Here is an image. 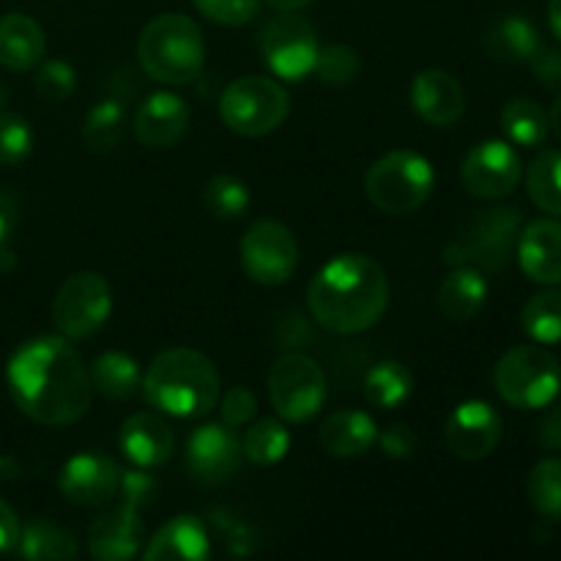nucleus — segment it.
<instances>
[{
    "instance_id": "nucleus-1",
    "label": "nucleus",
    "mask_w": 561,
    "mask_h": 561,
    "mask_svg": "<svg viewBox=\"0 0 561 561\" xmlns=\"http://www.w3.org/2000/svg\"><path fill=\"white\" fill-rule=\"evenodd\" d=\"M5 383L16 409L44 427L75 425L93 400L91 373L71 340L60 334L22 343L5 367Z\"/></svg>"
},
{
    "instance_id": "nucleus-2",
    "label": "nucleus",
    "mask_w": 561,
    "mask_h": 561,
    "mask_svg": "<svg viewBox=\"0 0 561 561\" xmlns=\"http://www.w3.org/2000/svg\"><path fill=\"white\" fill-rule=\"evenodd\" d=\"M312 318L332 334H359L376 327L389 307V279L373 257L345 252L312 277L307 290Z\"/></svg>"
},
{
    "instance_id": "nucleus-3",
    "label": "nucleus",
    "mask_w": 561,
    "mask_h": 561,
    "mask_svg": "<svg viewBox=\"0 0 561 561\" xmlns=\"http://www.w3.org/2000/svg\"><path fill=\"white\" fill-rule=\"evenodd\" d=\"M146 400L179 420L206 416L219 400V373L206 354L192 348L162 351L142 378Z\"/></svg>"
},
{
    "instance_id": "nucleus-4",
    "label": "nucleus",
    "mask_w": 561,
    "mask_h": 561,
    "mask_svg": "<svg viewBox=\"0 0 561 561\" xmlns=\"http://www.w3.org/2000/svg\"><path fill=\"white\" fill-rule=\"evenodd\" d=\"M142 71L164 85H186L201 77L206 42L197 22L186 14H159L142 27L137 42Z\"/></svg>"
},
{
    "instance_id": "nucleus-5",
    "label": "nucleus",
    "mask_w": 561,
    "mask_h": 561,
    "mask_svg": "<svg viewBox=\"0 0 561 561\" xmlns=\"http://www.w3.org/2000/svg\"><path fill=\"white\" fill-rule=\"evenodd\" d=\"M436 173L422 153L392 151L378 159L365 175V195L378 211L403 217L420 211L433 195Z\"/></svg>"
},
{
    "instance_id": "nucleus-6",
    "label": "nucleus",
    "mask_w": 561,
    "mask_h": 561,
    "mask_svg": "<svg viewBox=\"0 0 561 561\" xmlns=\"http://www.w3.org/2000/svg\"><path fill=\"white\" fill-rule=\"evenodd\" d=\"M493 383L513 409H546L557 400L561 387L559 362L542 345H518L499 359Z\"/></svg>"
},
{
    "instance_id": "nucleus-7",
    "label": "nucleus",
    "mask_w": 561,
    "mask_h": 561,
    "mask_svg": "<svg viewBox=\"0 0 561 561\" xmlns=\"http://www.w3.org/2000/svg\"><path fill=\"white\" fill-rule=\"evenodd\" d=\"M288 91L272 77L244 75L219 96V118L241 137H263L288 118Z\"/></svg>"
},
{
    "instance_id": "nucleus-8",
    "label": "nucleus",
    "mask_w": 561,
    "mask_h": 561,
    "mask_svg": "<svg viewBox=\"0 0 561 561\" xmlns=\"http://www.w3.org/2000/svg\"><path fill=\"white\" fill-rule=\"evenodd\" d=\"M520 233L518 208H485L471 219L463 239L447 247L449 266H474L480 272H502L513 257Z\"/></svg>"
},
{
    "instance_id": "nucleus-9",
    "label": "nucleus",
    "mask_w": 561,
    "mask_h": 561,
    "mask_svg": "<svg viewBox=\"0 0 561 561\" xmlns=\"http://www.w3.org/2000/svg\"><path fill=\"white\" fill-rule=\"evenodd\" d=\"M268 398L285 422H307L327 403V376L310 356L285 354L268 373Z\"/></svg>"
},
{
    "instance_id": "nucleus-10",
    "label": "nucleus",
    "mask_w": 561,
    "mask_h": 561,
    "mask_svg": "<svg viewBox=\"0 0 561 561\" xmlns=\"http://www.w3.org/2000/svg\"><path fill=\"white\" fill-rule=\"evenodd\" d=\"M110 312H113V290L96 272L71 274L53 301L55 329L71 343L96 334L107 323Z\"/></svg>"
},
{
    "instance_id": "nucleus-11",
    "label": "nucleus",
    "mask_w": 561,
    "mask_h": 561,
    "mask_svg": "<svg viewBox=\"0 0 561 561\" xmlns=\"http://www.w3.org/2000/svg\"><path fill=\"white\" fill-rule=\"evenodd\" d=\"M261 53L266 58L268 69L277 77L290 82H299L316 69L318 60V44L316 27L310 20L294 11H279L274 14L266 25L261 27Z\"/></svg>"
},
{
    "instance_id": "nucleus-12",
    "label": "nucleus",
    "mask_w": 561,
    "mask_h": 561,
    "mask_svg": "<svg viewBox=\"0 0 561 561\" xmlns=\"http://www.w3.org/2000/svg\"><path fill=\"white\" fill-rule=\"evenodd\" d=\"M241 266L247 277L266 288H277L294 277L299 266V244L288 225L261 219L241 239Z\"/></svg>"
},
{
    "instance_id": "nucleus-13",
    "label": "nucleus",
    "mask_w": 561,
    "mask_h": 561,
    "mask_svg": "<svg viewBox=\"0 0 561 561\" xmlns=\"http://www.w3.org/2000/svg\"><path fill=\"white\" fill-rule=\"evenodd\" d=\"M524 175L518 151L504 140H485L466 153L460 164V181L482 201H499L515 192Z\"/></svg>"
},
{
    "instance_id": "nucleus-14",
    "label": "nucleus",
    "mask_w": 561,
    "mask_h": 561,
    "mask_svg": "<svg viewBox=\"0 0 561 561\" xmlns=\"http://www.w3.org/2000/svg\"><path fill=\"white\" fill-rule=\"evenodd\" d=\"M241 438L225 422L197 427L186 442V466L197 485H222L241 466Z\"/></svg>"
},
{
    "instance_id": "nucleus-15",
    "label": "nucleus",
    "mask_w": 561,
    "mask_h": 561,
    "mask_svg": "<svg viewBox=\"0 0 561 561\" xmlns=\"http://www.w3.org/2000/svg\"><path fill=\"white\" fill-rule=\"evenodd\" d=\"M444 438L455 458L482 460L502 442V416L485 400H466L449 414Z\"/></svg>"
},
{
    "instance_id": "nucleus-16",
    "label": "nucleus",
    "mask_w": 561,
    "mask_h": 561,
    "mask_svg": "<svg viewBox=\"0 0 561 561\" xmlns=\"http://www.w3.org/2000/svg\"><path fill=\"white\" fill-rule=\"evenodd\" d=\"M121 466L102 455H75L64 463L58 477V488L71 504L80 507H99L118 496Z\"/></svg>"
},
{
    "instance_id": "nucleus-17",
    "label": "nucleus",
    "mask_w": 561,
    "mask_h": 561,
    "mask_svg": "<svg viewBox=\"0 0 561 561\" xmlns=\"http://www.w3.org/2000/svg\"><path fill=\"white\" fill-rule=\"evenodd\" d=\"M190 104L170 91H157L137 107L135 115V137L140 146L151 151L179 146L181 137L190 129Z\"/></svg>"
},
{
    "instance_id": "nucleus-18",
    "label": "nucleus",
    "mask_w": 561,
    "mask_h": 561,
    "mask_svg": "<svg viewBox=\"0 0 561 561\" xmlns=\"http://www.w3.org/2000/svg\"><path fill=\"white\" fill-rule=\"evenodd\" d=\"M146 540V526L135 507L121 504L99 515L88 531V551L99 561H126L140 553Z\"/></svg>"
},
{
    "instance_id": "nucleus-19",
    "label": "nucleus",
    "mask_w": 561,
    "mask_h": 561,
    "mask_svg": "<svg viewBox=\"0 0 561 561\" xmlns=\"http://www.w3.org/2000/svg\"><path fill=\"white\" fill-rule=\"evenodd\" d=\"M411 104L431 126H453L466 113V91L449 71L425 69L411 82Z\"/></svg>"
},
{
    "instance_id": "nucleus-20",
    "label": "nucleus",
    "mask_w": 561,
    "mask_h": 561,
    "mask_svg": "<svg viewBox=\"0 0 561 561\" xmlns=\"http://www.w3.org/2000/svg\"><path fill=\"white\" fill-rule=\"evenodd\" d=\"M518 261L526 277L540 285H561V222L535 219L518 233Z\"/></svg>"
},
{
    "instance_id": "nucleus-21",
    "label": "nucleus",
    "mask_w": 561,
    "mask_h": 561,
    "mask_svg": "<svg viewBox=\"0 0 561 561\" xmlns=\"http://www.w3.org/2000/svg\"><path fill=\"white\" fill-rule=\"evenodd\" d=\"M121 453L140 469H157L173 455V433L157 414H131L121 425Z\"/></svg>"
},
{
    "instance_id": "nucleus-22",
    "label": "nucleus",
    "mask_w": 561,
    "mask_h": 561,
    "mask_svg": "<svg viewBox=\"0 0 561 561\" xmlns=\"http://www.w3.org/2000/svg\"><path fill=\"white\" fill-rule=\"evenodd\" d=\"M208 553H211V540L203 520L195 515H175L151 537L142 557L146 561H201L208 559Z\"/></svg>"
},
{
    "instance_id": "nucleus-23",
    "label": "nucleus",
    "mask_w": 561,
    "mask_h": 561,
    "mask_svg": "<svg viewBox=\"0 0 561 561\" xmlns=\"http://www.w3.org/2000/svg\"><path fill=\"white\" fill-rule=\"evenodd\" d=\"M47 36L27 14L0 16V64L11 71H27L42 64Z\"/></svg>"
},
{
    "instance_id": "nucleus-24",
    "label": "nucleus",
    "mask_w": 561,
    "mask_h": 561,
    "mask_svg": "<svg viewBox=\"0 0 561 561\" xmlns=\"http://www.w3.org/2000/svg\"><path fill=\"white\" fill-rule=\"evenodd\" d=\"M488 299V279L474 266H453L436 294L438 310L455 323H466L482 310Z\"/></svg>"
},
{
    "instance_id": "nucleus-25",
    "label": "nucleus",
    "mask_w": 561,
    "mask_h": 561,
    "mask_svg": "<svg viewBox=\"0 0 561 561\" xmlns=\"http://www.w3.org/2000/svg\"><path fill=\"white\" fill-rule=\"evenodd\" d=\"M376 442L378 427L365 411H337L321 427V447L334 458H362Z\"/></svg>"
},
{
    "instance_id": "nucleus-26",
    "label": "nucleus",
    "mask_w": 561,
    "mask_h": 561,
    "mask_svg": "<svg viewBox=\"0 0 561 561\" xmlns=\"http://www.w3.org/2000/svg\"><path fill=\"white\" fill-rule=\"evenodd\" d=\"M485 47L496 60L529 64L531 55L540 49V36L526 16H504L485 33Z\"/></svg>"
},
{
    "instance_id": "nucleus-27",
    "label": "nucleus",
    "mask_w": 561,
    "mask_h": 561,
    "mask_svg": "<svg viewBox=\"0 0 561 561\" xmlns=\"http://www.w3.org/2000/svg\"><path fill=\"white\" fill-rule=\"evenodd\" d=\"M88 373H91L93 392L104 394L110 400L131 398L140 387V365L135 362V356L124 354V351L99 354Z\"/></svg>"
},
{
    "instance_id": "nucleus-28",
    "label": "nucleus",
    "mask_w": 561,
    "mask_h": 561,
    "mask_svg": "<svg viewBox=\"0 0 561 561\" xmlns=\"http://www.w3.org/2000/svg\"><path fill=\"white\" fill-rule=\"evenodd\" d=\"M16 553L22 559H77L80 548H77L75 537L60 526L47 524V520H31L25 529H20V540H16Z\"/></svg>"
},
{
    "instance_id": "nucleus-29",
    "label": "nucleus",
    "mask_w": 561,
    "mask_h": 561,
    "mask_svg": "<svg viewBox=\"0 0 561 561\" xmlns=\"http://www.w3.org/2000/svg\"><path fill=\"white\" fill-rule=\"evenodd\" d=\"M502 129L515 146L537 148L546 142L551 126H548V113L535 99H513L502 110Z\"/></svg>"
},
{
    "instance_id": "nucleus-30",
    "label": "nucleus",
    "mask_w": 561,
    "mask_h": 561,
    "mask_svg": "<svg viewBox=\"0 0 561 561\" xmlns=\"http://www.w3.org/2000/svg\"><path fill=\"white\" fill-rule=\"evenodd\" d=\"M414 392V376L398 359L378 362L365 378V394L376 409H398Z\"/></svg>"
},
{
    "instance_id": "nucleus-31",
    "label": "nucleus",
    "mask_w": 561,
    "mask_h": 561,
    "mask_svg": "<svg viewBox=\"0 0 561 561\" xmlns=\"http://www.w3.org/2000/svg\"><path fill=\"white\" fill-rule=\"evenodd\" d=\"M126 131V107L121 99H102L82 121V140L91 151L107 153L121 142Z\"/></svg>"
},
{
    "instance_id": "nucleus-32",
    "label": "nucleus",
    "mask_w": 561,
    "mask_h": 561,
    "mask_svg": "<svg viewBox=\"0 0 561 561\" xmlns=\"http://www.w3.org/2000/svg\"><path fill=\"white\" fill-rule=\"evenodd\" d=\"M290 433L277 420H257L241 438V455L255 466H274L288 455Z\"/></svg>"
},
{
    "instance_id": "nucleus-33",
    "label": "nucleus",
    "mask_w": 561,
    "mask_h": 561,
    "mask_svg": "<svg viewBox=\"0 0 561 561\" xmlns=\"http://www.w3.org/2000/svg\"><path fill=\"white\" fill-rule=\"evenodd\" d=\"M520 327H524L526 337L535 343H559L561 340V290H542V294L531 296L526 307L520 310Z\"/></svg>"
},
{
    "instance_id": "nucleus-34",
    "label": "nucleus",
    "mask_w": 561,
    "mask_h": 561,
    "mask_svg": "<svg viewBox=\"0 0 561 561\" xmlns=\"http://www.w3.org/2000/svg\"><path fill=\"white\" fill-rule=\"evenodd\" d=\"M526 190L537 208L561 217V151H542L531 162Z\"/></svg>"
},
{
    "instance_id": "nucleus-35",
    "label": "nucleus",
    "mask_w": 561,
    "mask_h": 561,
    "mask_svg": "<svg viewBox=\"0 0 561 561\" xmlns=\"http://www.w3.org/2000/svg\"><path fill=\"white\" fill-rule=\"evenodd\" d=\"M529 502L542 518L561 520V458H546L531 469L526 482Z\"/></svg>"
},
{
    "instance_id": "nucleus-36",
    "label": "nucleus",
    "mask_w": 561,
    "mask_h": 561,
    "mask_svg": "<svg viewBox=\"0 0 561 561\" xmlns=\"http://www.w3.org/2000/svg\"><path fill=\"white\" fill-rule=\"evenodd\" d=\"M203 203L217 219H239L250 208V190L233 175H214L203 190Z\"/></svg>"
},
{
    "instance_id": "nucleus-37",
    "label": "nucleus",
    "mask_w": 561,
    "mask_h": 561,
    "mask_svg": "<svg viewBox=\"0 0 561 561\" xmlns=\"http://www.w3.org/2000/svg\"><path fill=\"white\" fill-rule=\"evenodd\" d=\"M362 60L356 55L354 47L348 44H329V47L318 49V60H316V75L321 77V82L334 88L351 85V82L359 77Z\"/></svg>"
},
{
    "instance_id": "nucleus-38",
    "label": "nucleus",
    "mask_w": 561,
    "mask_h": 561,
    "mask_svg": "<svg viewBox=\"0 0 561 561\" xmlns=\"http://www.w3.org/2000/svg\"><path fill=\"white\" fill-rule=\"evenodd\" d=\"M33 129L22 115L0 110V164L11 168L31 157Z\"/></svg>"
},
{
    "instance_id": "nucleus-39",
    "label": "nucleus",
    "mask_w": 561,
    "mask_h": 561,
    "mask_svg": "<svg viewBox=\"0 0 561 561\" xmlns=\"http://www.w3.org/2000/svg\"><path fill=\"white\" fill-rule=\"evenodd\" d=\"M77 88V71L64 58H49L38 64L36 93L44 102H66Z\"/></svg>"
},
{
    "instance_id": "nucleus-40",
    "label": "nucleus",
    "mask_w": 561,
    "mask_h": 561,
    "mask_svg": "<svg viewBox=\"0 0 561 561\" xmlns=\"http://www.w3.org/2000/svg\"><path fill=\"white\" fill-rule=\"evenodd\" d=\"M201 14L219 25H244L261 9V0H195Z\"/></svg>"
},
{
    "instance_id": "nucleus-41",
    "label": "nucleus",
    "mask_w": 561,
    "mask_h": 561,
    "mask_svg": "<svg viewBox=\"0 0 561 561\" xmlns=\"http://www.w3.org/2000/svg\"><path fill=\"white\" fill-rule=\"evenodd\" d=\"M118 493L121 499H124V504L140 510V507H148V504H153V499L159 496V482L157 477L148 474V471H142L140 466H137V469L121 471Z\"/></svg>"
},
{
    "instance_id": "nucleus-42",
    "label": "nucleus",
    "mask_w": 561,
    "mask_h": 561,
    "mask_svg": "<svg viewBox=\"0 0 561 561\" xmlns=\"http://www.w3.org/2000/svg\"><path fill=\"white\" fill-rule=\"evenodd\" d=\"M376 444L381 447V453L392 460L411 458V455L416 453V447H420V442H416V433L411 431L409 425H403V422H394V425H389L387 431L378 433Z\"/></svg>"
},
{
    "instance_id": "nucleus-43",
    "label": "nucleus",
    "mask_w": 561,
    "mask_h": 561,
    "mask_svg": "<svg viewBox=\"0 0 561 561\" xmlns=\"http://www.w3.org/2000/svg\"><path fill=\"white\" fill-rule=\"evenodd\" d=\"M255 411H257V400L247 387H233L222 398V420L225 425H230L233 431L236 427H244L247 422L255 416Z\"/></svg>"
},
{
    "instance_id": "nucleus-44",
    "label": "nucleus",
    "mask_w": 561,
    "mask_h": 561,
    "mask_svg": "<svg viewBox=\"0 0 561 561\" xmlns=\"http://www.w3.org/2000/svg\"><path fill=\"white\" fill-rule=\"evenodd\" d=\"M529 64L542 88H548V91H561V49L542 47L540 44V49L531 55Z\"/></svg>"
},
{
    "instance_id": "nucleus-45",
    "label": "nucleus",
    "mask_w": 561,
    "mask_h": 561,
    "mask_svg": "<svg viewBox=\"0 0 561 561\" xmlns=\"http://www.w3.org/2000/svg\"><path fill=\"white\" fill-rule=\"evenodd\" d=\"M537 442L546 449L561 453V403L551 405V409L546 411V416H542L540 425H537Z\"/></svg>"
},
{
    "instance_id": "nucleus-46",
    "label": "nucleus",
    "mask_w": 561,
    "mask_h": 561,
    "mask_svg": "<svg viewBox=\"0 0 561 561\" xmlns=\"http://www.w3.org/2000/svg\"><path fill=\"white\" fill-rule=\"evenodd\" d=\"M20 529L22 526L16 520V513L0 499V553L14 551L16 540H20Z\"/></svg>"
},
{
    "instance_id": "nucleus-47",
    "label": "nucleus",
    "mask_w": 561,
    "mask_h": 561,
    "mask_svg": "<svg viewBox=\"0 0 561 561\" xmlns=\"http://www.w3.org/2000/svg\"><path fill=\"white\" fill-rule=\"evenodd\" d=\"M14 225H16V203L14 197L0 192V255L9 252V239L14 233Z\"/></svg>"
},
{
    "instance_id": "nucleus-48",
    "label": "nucleus",
    "mask_w": 561,
    "mask_h": 561,
    "mask_svg": "<svg viewBox=\"0 0 561 561\" xmlns=\"http://www.w3.org/2000/svg\"><path fill=\"white\" fill-rule=\"evenodd\" d=\"M266 3L277 11H299L305 9V5L316 3V0H266Z\"/></svg>"
},
{
    "instance_id": "nucleus-49",
    "label": "nucleus",
    "mask_w": 561,
    "mask_h": 561,
    "mask_svg": "<svg viewBox=\"0 0 561 561\" xmlns=\"http://www.w3.org/2000/svg\"><path fill=\"white\" fill-rule=\"evenodd\" d=\"M548 22H551L553 33H557L561 42V0H551V5H548Z\"/></svg>"
},
{
    "instance_id": "nucleus-50",
    "label": "nucleus",
    "mask_w": 561,
    "mask_h": 561,
    "mask_svg": "<svg viewBox=\"0 0 561 561\" xmlns=\"http://www.w3.org/2000/svg\"><path fill=\"white\" fill-rule=\"evenodd\" d=\"M548 126H551L553 135H557L561 140V96L557 99V102H553L551 113H548Z\"/></svg>"
},
{
    "instance_id": "nucleus-51",
    "label": "nucleus",
    "mask_w": 561,
    "mask_h": 561,
    "mask_svg": "<svg viewBox=\"0 0 561 561\" xmlns=\"http://www.w3.org/2000/svg\"><path fill=\"white\" fill-rule=\"evenodd\" d=\"M3 102H5V91H3V85H0V107H3Z\"/></svg>"
}]
</instances>
